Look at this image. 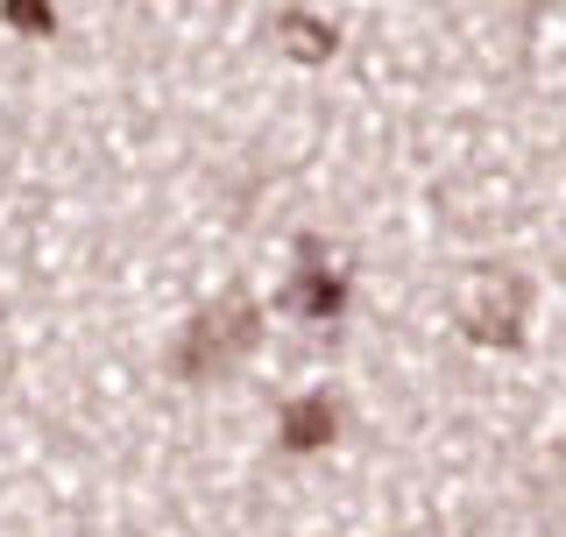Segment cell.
I'll use <instances>...</instances> for the list:
<instances>
[{
    "label": "cell",
    "instance_id": "obj_1",
    "mask_svg": "<svg viewBox=\"0 0 566 537\" xmlns=\"http://www.w3.org/2000/svg\"><path fill=\"white\" fill-rule=\"evenodd\" d=\"M255 339H262L255 297L227 291L220 304H206L185 326V339H177V375H185V382H220V375H234L248 354H255Z\"/></svg>",
    "mask_w": 566,
    "mask_h": 537
},
{
    "label": "cell",
    "instance_id": "obj_2",
    "mask_svg": "<svg viewBox=\"0 0 566 537\" xmlns=\"http://www.w3.org/2000/svg\"><path fill=\"white\" fill-rule=\"evenodd\" d=\"M453 318L482 347H517L524 339V276L517 268H474L453 297Z\"/></svg>",
    "mask_w": 566,
    "mask_h": 537
},
{
    "label": "cell",
    "instance_id": "obj_3",
    "mask_svg": "<svg viewBox=\"0 0 566 537\" xmlns=\"http://www.w3.org/2000/svg\"><path fill=\"white\" fill-rule=\"evenodd\" d=\"M297 262H305V268H297V283H291V297H283V304H291L297 318H312V326H333V318L347 312V276H340V268H326V255H318L312 234L297 241Z\"/></svg>",
    "mask_w": 566,
    "mask_h": 537
},
{
    "label": "cell",
    "instance_id": "obj_4",
    "mask_svg": "<svg viewBox=\"0 0 566 537\" xmlns=\"http://www.w3.org/2000/svg\"><path fill=\"white\" fill-rule=\"evenodd\" d=\"M333 432H340V410L326 397L283 403V445H291V453H318V445H333Z\"/></svg>",
    "mask_w": 566,
    "mask_h": 537
},
{
    "label": "cell",
    "instance_id": "obj_5",
    "mask_svg": "<svg viewBox=\"0 0 566 537\" xmlns=\"http://www.w3.org/2000/svg\"><path fill=\"white\" fill-rule=\"evenodd\" d=\"M276 29H283V35H297V43H291L297 57H326V50H333V22H312V14H297V8H283V14H276Z\"/></svg>",
    "mask_w": 566,
    "mask_h": 537
},
{
    "label": "cell",
    "instance_id": "obj_6",
    "mask_svg": "<svg viewBox=\"0 0 566 537\" xmlns=\"http://www.w3.org/2000/svg\"><path fill=\"white\" fill-rule=\"evenodd\" d=\"M0 14H8L14 29H29V35H50V29H57V14H50V8H29V0H8Z\"/></svg>",
    "mask_w": 566,
    "mask_h": 537
}]
</instances>
